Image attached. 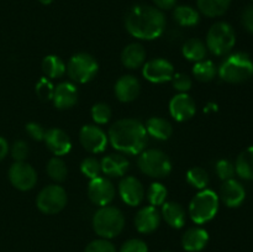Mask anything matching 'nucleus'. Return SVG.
Returning a JSON list of instances; mask_svg holds the SVG:
<instances>
[{
	"label": "nucleus",
	"mask_w": 253,
	"mask_h": 252,
	"mask_svg": "<svg viewBox=\"0 0 253 252\" xmlns=\"http://www.w3.org/2000/svg\"><path fill=\"white\" fill-rule=\"evenodd\" d=\"M125 27L131 36L138 40H156L162 36L166 29V16L156 6L135 5L125 16Z\"/></svg>",
	"instance_id": "1"
},
{
	"label": "nucleus",
	"mask_w": 253,
	"mask_h": 252,
	"mask_svg": "<svg viewBox=\"0 0 253 252\" xmlns=\"http://www.w3.org/2000/svg\"><path fill=\"white\" fill-rule=\"evenodd\" d=\"M108 138L116 151L125 155L136 156L145 150L148 133L140 120L120 119L109 127Z\"/></svg>",
	"instance_id": "2"
},
{
	"label": "nucleus",
	"mask_w": 253,
	"mask_h": 252,
	"mask_svg": "<svg viewBox=\"0 0 253 252\" xmlns=\"http://www.w3.org/2000/svg\"><path fill=\"white\" fill-rule=\"evenodd\" d=\"M217 74L226 83H244L253 77L252 58L245 52H235L229 54L220 64Z\"/></svg>",
	"instance_id": "3"
},
{
	"label": "nucleus",
	"mask_w": 253,
	"mask_h": 252,
	"mask_svg": "<svg viewBox=\"0 0 253 252\" xmlns=\"http://www.w3.org/2000/svg\"><path fill=\"white\" fill-rule=\"evenodd\" d=\"M93 229L100 239L110 240L119 236L125 227V216L119 208L100 207L93 215Z\"/></svg>",
	"instance_id": "4"
},
{
	"label": "nucleus",
	"mask_w": 253,
	"mask_h": 252,
	"mask_svg": "<svg viewBox=\"0 0 253 252\" xmlns=\"http://www.w3.org/2000/svg\"><path fill=\"white\" fill-rule=\"evenodd\" d=\"M219 195L211 189H203L195 195L189 204V216L198 225L207 224L216 216L219 211Z\"/></svg>",
	"instance_id": "5"
},
{
	"label": "nucleus",
	"mask_w": 253,
	"mask_h": 252,
	"mask_svg": "<svg viewBox=\"0 0 253 252\" xmlns=\"http://www.w3.org/2000/svg\"><path fill=\"white\" fill-rule=\"evenodd\" d=\"M236 43L234 27L225 21L215 22L207 35V48L215 56H227Z\"/></svg>",
	"instance_id": "6"
},
{
	"label": "nucleus",
	"mask_w": 253,
	"mask_h": 252,
	"mask_svg": "<svg viewBox=\"0 0 253 252\" xmlns=\"http://www.w3.org/2000/svg\"><path fill=\"white\" fill-rule=\"evenodd\" d=\"M137 166L143 174L156 179L168 177L172 172L169 157L157 148L143 150L137 158Z\"/></svg>",
	"instance_id": "7"
},
{
	"label": "nucleus",
	"mask_w": 253,
	"mask_h": 252,
	"mask_svg": "<svg viewBox=\"0 0 253 252\" xmlns=\"http://www.w3.org/2000/svg\"><path fill=\"white\" fill-rule=\"evenodd\" d=\"M98 71V61L85 52L73 54L67 63V74L74 83H88L96 76Z\"/></svg>",
	"instance_id": "8"
},
{
	"label": "nucleus",
	"mask_w": 253,
	"mask_h": 252,
	"mask_svg": "<svg viewBox=\"0 0 253 252\" xmlns=\"http://www.w3.org/2000/svg\"><path fill=\"white\" fill-rule=\"evenodd\" d=\"M68 197L63 187L58 184H49L39 193L36 199L37 209L46 215L58 214L66 208Z\"/></svg>",
	"instance_id": "9"
},
{
	"label": "nucleus",
	"mask_w": 253,
	"mask_h": 252,
	"mask_svg": "<svg viewBox=\"0 0 253 252\" xmlns=\"http://www.w3.org/2000/svg\"><path fill=\"white\" fill-rule=\"evenodd\" d=\"M10 183L14 188L27 192L35 188L37 183V172L30 163L21 161V162H14L9 168L7 172Z\"/></svg>",
	"instance_id": "10"
},
{
	"label": "nucleus",
	"mask_w": 253,
	"mask_h": 252,
	"mask_svg": "<svg viewBox=\"0 0 253 252\" xmlns=\"http://www.w3.org/2000/svg\"><path fill=\"white\" fill-rule=\"evenodd\" d=\"M79 142L84 150L98 155L106 150L109 143L108 135L96 125H84L79 131Z\"/></svg>",
	"instance_id": "11"
},
{
	"label": "nucleus",
	"mask_w": 253,
	"mask_h": 252,
	"mask_svg": "<svg viewBox=\"0 0 253 252\" xmlns=\"http://www.w3.org/2000/svg\"><path fill=\"white\" fill-rule=\"evenodd\" d=\"M116 190L109 178L96 177L90 179L88 184V198L93 204L100 207L110 205L115 198Z\"/></svg>",
	"instance_id": "12"
},
{
	"label": "nucleus",
	"mask_w": 253,
	"mask_h": 252,
	"mask_svg": "<svg viewBox=\"0 0 253 252\" xmlns=\"http://www.w3.org/2000/svg\"><path fill=\"white\" fill-rule=\"evenodd\" d=\"M142 74L151 83H166L172 79L174 74V67L166 58H153L145 62L142 66Z\"/></svg>",
	"instance_id": "13"
},
{
	"label": "nucleus",
	"mask_w": 253,
	"mask_h": 252,
	"mask_svg": "<svg viewBox=\"0 0 253 252\" xmlns=\"http://www.w3.org/2000/svg\"><path fill=\"white\" fill-rule=\"evenodd\" d=\"M118 190L123 202L128 207H137L145 199V188L133 175L124 177L119 183Z\"/></svg>",
	"instance_id": "14"
},
{
	"label": "nucleus",
	"mask_w": 253,
	"mask_h": 252,
	"mask_svg": "<svg viewBox=\"0 0 253 252\" xmlns=\"http://www.w3.org/2000/svg\"><path fill=\"white\" fill-rule=\"evenodd\" d=\"M197 113V105L192 96L187 93H179L173 96L169 101V114L174 120L179 123L190 120Z\"/></svg>",
	"instance_id": "15"
},
{
	"label": "nucleus",
	"mask_w": 253,
	"mask_h": 252,
	"mask_svg": "<svg viewBox=\"0 0 253 252\" xmlns=\"http://www.w3.org/2000/svg\"><path fill=\"white\" fill-rule=\"evenodd\" d=\"M161 211L156 207L147 205V207L141 208L135 216V227L141 234H152L160 227Z\"/></svg>",
	"instance_id": "16"
},
{
	"label": "nucleus",
	"mask_w": 253,
	"mask_h": 252,
	"mask_svg": "<svg viewBox=\"0 0 253 252\" xmlns=\"http://www.w3.org/2000/svg\"><path fill=\"white\" fill-rule=\"evenodd\" d=\"M43 141L46 142L47 148L53 153L56 157L68 155L72 150V140L68 133L58 127H52L46 130Z\"/></svg>",
	"instance_id": "17"
},
{
	"label": "nucleus",
	"mask_w": 253,
	"mask_h": 252,
	"mask_svg": "<svg viewBox=\"0 0 253 252\" xmlns=\"http://www.w3.org/2000/svg\"><path fill=\"white\" fill-rule=\"evenodd\" d=\"M219 199L227 208H239L246 199V190L239 180L231 178L222 183Z\"/></svg>",
	"instance_id": "18"
},
{
	"label": "nucleus",
	"mask_w": 253,
	"mask_h": 252,
	"mask_svg": "<svg viewBox=\"0 0 253 252\" xmlns=\"http://www.w3.org/2000/svg\"><path fill=\"white\" fill-rule=\"evenodd\" d=\"M115 95L121 103H131L140 95L141 84L136 77L131 74L120 77L115 83Z\"/></svg>",
	"instance_id": "19"
},
{
	"label": "nucleus",
	"mask_w": 253,
	"mask_h": 252,
	"mask_svg": "<svg viewBox=\"0 0 253 252\" xmlns=\"http://www.w3.org/2000/svg\"><path fill=\"white\" fill-rule=\"evenodd\" d=\"M54 106L61 110L73 108L78 101V89L76 84L72 82H62L58 85L54 86L53 98H52Z\"/></svg>",
	"instance_id": "20"
},
{
	"label": "nucleus",
	"mask_w": 253,
	"mask_h": 252,
	"mask_svg": "<svg viewBox=\"0 0 253 252\" xmlns=\"http://www.w3.org/2000/svg\"><path fill=\"white\" fill-rule=\"evenodd\" d=\"M101 173L109 178L123 177L130 168V162L121 153H111L100 161Z\"/></svg>",
	"instance_id": "21"
},
{
	"label": "nucleus",
	"mask_w": 253,
	"mask_h": 252,
	"mask_svg": "<svg viewBox=\"0 0 253 252\" xmlns=\"http://www.w3.org/2000/svg\"><path fill=\"white\" fill-rule=\"evenodd\" d=\"M209 242V234L203 227H190L183 234L182 247L187 252H200Z\"/></svg>",
	"instance_id": "22"
},
{
	"label": "nucleus",
	"mask_w": 253,
	"mask_h": 252,
	"mask_svg": "<svg viewBox=\"0 0 253 252\" xmlns=\"http://www.w3.org/2000/svg\"><path fill=\"white\" fill-rule=\"evenodd\" d=\"M161 216L173 229H182L187 221V212L184 208L175 202L163 203Z\"/></svg>",
	"instance_id": "23"
},
{
	"label": "nucleus",
	"mask_w": 253,
	"mask_h": 252,
	"mask_svg": "<svg viewBox=\"0 0 253 252\" xmlns=\"http://www.w3.org/2000/svg\"><path fill=\"white\" fill-rule=\"evenodd\" d=\"M146 49L138 42L127 44L121 52V62L128 69H137L142 67L146 62Z\"/></svg>",
	"instance_id": "24"
},
{
	"label": "nucleus",
	"mask_w": 253,
	"mask_h": 252,
	"mask_svg": "<svg viewBox=\"0 0 253 252\" xmlns=\"http://www.w3.org/2000/svg\"><path fill=\"white\" fill-rule=\"evenodd\" d=\"M145 127L148 135L155 137L156 140H168L173 133L172 124L166 120V119L158 118V116H153V118L148 119Z\"/></svg>",
	"instance_id": "25"
},
{
	"label": "nucleus",
	"mask_w": 253,
	"mask_h": 252,
	"mask_svg": "<svg viewBox=\"0 0 253 252\" xmlns=\"http://www.w3.org/2000/svg\"><path fill=\"white\" fill-rule=\"evenodd\" d=\"M235 170L242 179L253 180V146L247 147L237 156Z\"/></svg>",
	"instance_id": "26"
},
{
	"label": "nucleus",
	"mask_w": 253,
	"mask_h": 252,
	"mask_svg": "<svg viewBox=\"0 0 253 252\" xmlns=\"http://www.w3.org/2000/svg\"><path fill=\"white\" fill-rule=\"evenodd\" d=\"M182 53L184 58L192 62H199L207 58V44L199 39H189L184 42L182 47Z\"/></svg>",
	"instance_id": "27"
},
{
	"label": "nucleus",
	"mask_w": 253,
	"mask_h": 252,
	"mask_svg": "<svg viewBox=\"0 0 253 252\" xmlns=\"http://www.w3.org/2000/svg\"><path fill=\"white\" fill-rule=\"evenodd\" d=\"M199 11L208 17L224 15L231 5V0H197Z\"/></svg>",
	"instance_id": "28"
},
{
	"label": "nucleus",
	"mask_w": 253,
	"mask_h": 252,
	"mask_svg": "<svg viewBox=\"0 0 253 252\" xmlns=\"http://www.w3.org/2000/svg\"><path fill=\"white\" fill-rule=\"evenodd\" d=\"M42 71L47 78H61L66 74L67 66L61 57L56 54H48L42 61Z\"/></svg>",
	"instance_id": "29"
},
{
	"label": "nucleus",
	"mask_w": 253,
	"mask_h": 252,
	"mask_svg": "<svg viewBox=\"0 0 253 252\" xmlns=\"http://www.w3.org/2000/svg\"><path fill=\"white\" fill-rule=\"evenodd\" d=\"M173 17H174L175 22L183 27L195 26L200 21L199 11L188 5H180V6L175 7Z\"/></svg>",
	"instance_id": "30"
},
{
	"label": "nucleus",
	"mask_w": 253,
	"mask_h": 252,
	"mask_svg": "<svg viewBox=\"0 0 253 252\" xmlns=\"http://www.w3.org/2000/svg\"><path fill=\"white\" fill-rule=\"evenodd\" d=\"M217 74V68L215 63L210 59H203V61L197 62L193 67V76L195 79L203 83H208V82L212 81L215 76Z\"/></svg>",
	"instance_id": "31"
},
{
	"label": "nucleus",
	"mask_w": 253,
	"mask_h": 252,
	"mask_svg": "<svg viewBox=\"0 0 253 252\" xmlns=\"http://www.w3.org/2000/svg\"><path fill=\"white\" fill-rule=\"evenodd\" d=\"M46 170L49 178L57 183L64 182L68 175V168H67L66 162L59 157H52L47 162Z\"/></svg>",
	"instance_id": "32"
},
{
	"label": "nucleus",
	"mask_w": 253,
	"mask_h": 252,
	"mask_svg": "<svg viewBox=\"0 0 253 252\" xmlns=\"http://www.w3.org/2000/svg\"><path fill=\"white\" fill-rule=\"evenodd\" d=\"M185 178H187L188 184L199 190L205 189L210 182L209 174H208L207 170L202 167H192L187 172Z\"/></svg>",
	"instance_id": "33"
},
{
	"label": "nucleus",
	"mask_w": 253,
	"mask_h": 252,
	"mask_svg": "<svg viewBox=\"0 0 253 252\" xmlns=\"http://www.w3.org/2000/svg\"><path fill=\"white\" fill-rule=\"evenodd\" d=\"M168 190L162 183L155 182L148 187L147 192H146V198H147V202L150 203V205L152 207H162L163 203H166L167 199Z\"/></svg>",
	"instance_id": "34"
},
{
	"label": "nucleus",
	"mask_w": 253,
	"mask_h": 252,
	"mask_svg": "<svg viewBox=\"0 0 253 252\" xmlns=\"http://www.w3.org/2000/svg\"><path fill=\"white\" fill-rule=\"evenodd\" d=\"M90 114L94 123L98 124V125H104V124L109 123L113 113H111L110 106L106 103H96L91 106Z\"/></svg>",
	"instance_id": "35"
},
{
	"label": "nucleus",
	"mask_w": 253,
	"mask_h": 252,
	"mask_svg": "<svg viewBox=\"0 0 253 252\" xmlns=\"http://www.w3.org/2000/svg\"><path fill=\"white\" fill-rule=\"evenodd\" d=\"M81 172L89 179H94L96 177H100L101 166L100 161L95 157H86L81 163Z\"/></svg>",
	"instance_id": "36"
},
{
	"label": "nucleus",
	"mask_w": 253,
	"mask_h": 252,
	"mask_svg": "<svg viewBox=\"0 0 253 252\" xmlns=\"http://www.w3.org/2000/svg\"><path fill=\"white\" fill-rule=\"evenodd\" d=\"M54 85L47 77H41L36 83V94L42 101H49L53 98Z\"/></svg>",
	"instance_id": "37"
},
{
	"label": "nucleus",
	"mask_w": 253,
	"mask_h": 252,
	"mask_svg": "<svg viewBox=\"0 0 253 252\" xmlns=\"http://www.w3.org/2000/svg\"><path fill=\"white\" fill-rule=\"evenodd\" d=\"M215 172H216L217 177L221 180H227L234 178L235 173V165L229 160H220L216 162V166H215Z\"/></svg>",
	"instance_id": "38"
},
{
	"label": "nucleus",
	"mask_w": 253,
	"mask_h": 252,
	"mask_svg": "<svg viewBox=\"0 0 253 252\" xmlns=\"http://www.w3.org/2000/svg\"><path fill=\"white\" fill-rule=\"evenodd\" d=\"M170 82H172L173 88L179 91V93H187L188 90L192 89L193 85L192 78L188 74L182 73V72H178V73L173 74Z\"/></svg>",
	"instance_id": "39"
},
{
	"label": "nucleus",
	"mask_w": 253,
	"mask_h": 252,
	"mask_svg": "<svg viewBox=\"0 0 253 252\" xmlns=\"http://www.w3.org/2000/svg\"><path fill=\"white\" fill-rule=\"evenodd\" d=\"M84 252H118V250L109 240L96 239L86 245Z\"/></svg>",
	"instance_id": "40"
},
{
	"label": "nucleus",
	"mask_w": 253,
	"mask_h": 252,
	"mask_svg": "<svg viewBox=\"0 0 253 252\" xmlns=\"http://www.w3.org/2000/svg\"><path fill=\"white\" fill-rule=\"evenodd\" d=\"M10 152H11V157L14 158L15 162H21V161L26 160L27 156H29V152H30L29 145H27L25 141L17 140L15 141L14 145L11 146Z\"/></svg>",
	"instance_id": "41"
},
{
	"label": "nucleus",
	"mask_w": 253,
	"mask_h": 252,
	"mask_svg": "<svg viewBox=\"0 0 253 252\" xmlns=\"http://www.w3.org/2000/svg\"><path fill=\"white\" fill-rule=\"evenodd\" d=\"M119 252H148V246L143 240L130 239L121 245Z\"/></svg>",
	"instance_id": "42"
},
{
	"label": "nucleus",
	"mask_w": 253,
	"mask_h": 252,
	"mask_svg": "<svg viewBox=\"0 0 253 252\" xmlns=\"http://www.w3.org/2000/svg\"><path fill=\"white\" fill-rule=\"evenodd\" d=\"M26 132L32 140L35 141H43L44 138V133H46V130L42 127L40 124L37 123H29L26 124Z\"/></svg>",
	"instance_id": "43"
},
{
	"label": "nucleus",
	"mask_w": 253,
	"mask_h": 252,
	"mask_svg": "<svg viewBox=\"0 0 253 252\" xmlns=\"http://www.w3.org/2000/svg\"><path fill=\"white\" fill-rule=\"evenodd\" d=\"M241 24L247 32L253 34V5L245 7L241 14Z\"/></svg>",
	"instance_id": "44"
},
{
	"label": "nucleus",
	"mask_w": 253,
	"mask_h": 252,
	"mask_svg": "<svg viewBox=\"0 0 253 252\" xmlns=\"http://www.w3.org/2000/svg\"><path fill=\"white\" fill-rule=\"evenodd\" d=\"M153 2L160 10H170L175 6L177 0H153Z\"/></svg>",
	"instance_id": "45"
},
{
	"label": "nucleus",
	"mask_w": 253,
	"mask_h": 252,
	"mask_svg": "<svg viewBox=\"0 0 253 252\" xmlns=\"http://www.w3.org/2000/svg\"><path fill=\"white\" fill-rule=\"evenodd\" d=\"M7 152H9V143L4 137L0 136V162L6 157Z\"/></svg>",
	"instance_id": "46"
},
{
	"label": "nucleus",
	"mask_w": 253,
	"mask_h": 252,
	"mask_svg": "<svg viewBox=\"0 0 253 252\" xmlns=\"http://www.w3.org/2000/svg\"><path fill=\"white\" fill-rule=\"evenodd\" d=\"M216 104H214V103H209V104H208V106H207V108H205L204 109V111H205V113H209V111L210 110H214V111H216L217 110V108H216Z\"/></svg>",
	"instance_id": "47"
},
{
	"label": "nucleus",
	"mask_w": 253,
	"mask_h": 252,
	"mask_svg": "<svg viewBox=\"0 0 253 252\" xmlns=\"http://www.w3.org/2000/svg\"><path fill=\"white\" fill-rule=\"evenodd\" d=\"M39 1L43 5H49L52 1H53V0H39Z\"/></svg>",
	"instance_id": "48"
},
{
	"label": "nucleus",
	"mask_w": 253,
	"mask_h": 252,
	"mask_svg": "<svg viewBox=\"0 0 253 252\" xmlns=\"http://www.w3.org/2000/svg\"><path fill=\"white\" fill-rule=\"evenodd\" d=\"M161 252H170V251H161Z\"/></svg>",
	"instance_id": "49"
},
{
	"label": "nucleus",
	"mask_w": 253,
	"mask_h": 252,
	"mask_svg": "<svg viewBox=\"0 0 253 252\" xmlns=\"http://www.w3.org/2000/svg\"><path fill=\"white\" fill-rule=\"evenodd\" d=\"M252 1H253V0H252Z\"/></svg>",
	"instance_id": "50"
}]
</instances>
